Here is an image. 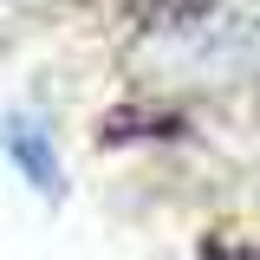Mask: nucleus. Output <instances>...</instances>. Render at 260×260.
Instances as JSON below:
<instances>
[{
    "label": "nucleus",
    "instance_id": "obj_2",
    "mask_svg": "<svg viewBox=\"0 0 260 260\" xmlns=\"http://www.w3.org/2000/svg\"><path fill=\"white\" fill-rule=\"evenodd\" d=\"M202 260H260V241H208Z\"/></svg>",
    "mask_w": 260,
    "mask_h": 260
},
{
    "label": "nucleus",
    "instance_id": "obj_1",
    "mask_svg": "<svg viewBox=\"0 0 260 260\" xmlns=\"http://www.w3.org/2000/svg\"><path fill=\"white\" fill-rule=\"evenodd\" d=\"M0 156L13 162V176L39 202H65V156H59V130L46 124V111L13 104L0 117Z\"/></svg>",
    "mask_w": 260,
    "mask_h": 260
}]
</instances>
